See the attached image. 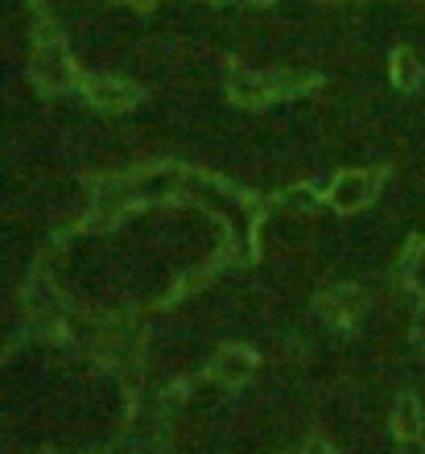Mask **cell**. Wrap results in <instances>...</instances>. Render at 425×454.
I'll return each instance as SVG.
<instances>
[{
  "mask_svg": "<svg viewBox=\"0 0 425 454\" xmlns=\"http://www.w3.org/2000/svg\"><path fill=\"white\" fill-rule=\"evenodd\" d=\"M376 194V178L372 174H339L331 186V207L334 211H359V207H367V199Z\"/></svg>",
  "mask_w": 425,
  "mask_h": 454,
  "instance_id": "6da1fadb",
  "label": "cell"
},
{
  "mask_svg": "<svg viewBox=\"0 0 425 454\" xmlns=\"http://www.w3.org/2000/svg\"><path fill=\"white\" fill-rule=\"evenodd\" d=\"M34 71H37V79H42V87H62L71 79V54H67V46L54 42V37H46V42L37 46Z\"/></svg>",
  "mask_w": 425,
  "mask_h": 454,
  "instance_id": "7a4b0ae2",
  "label": "cell"
},
{
  "mask_svg": "<svg viewBox=\"0 0 425 454\" xmlns=\"http://www.w3.org/2000/svg\"><path fill=\"white\" fill-rule=\"evenodd\" d=\"M87 99H91L95 108H132L137 104V91H132L124 79L116 74H91L87 79Z\"/></svg>",
  "mask_w": 425,
  "mask_h": 454,
  "instance_id": "3957f363",
  "label": "cell"
},
{
  "mask_svg": "<svg viewBox=\"0 0 425 454\" xmlns=\"http://www.w3.org/2000/svg\"><path fill=\"white\" fill-rule=\"evenodd\" d=\"M137 203V191H132V178H107L95 194V219H116L120 211H129Z\"/></svg>",
  "mask_w": 425,
  "mask_h": 454,
  "instance_id": "277c9868",
  "label": "cell"
},
{
  "mask_svg": "<svg viewBox=\"0 0 425 454\" xmlns=\"http://www.w3.org/2000/svg\"><path fill=\"white\" fill-rule=\"evenodd\" d=\"M177 186H182L177 169H149L141 178H132V191H137L141 203H166V199H174Z\"/></svg>",
  "mask_w": 425,
  "mask_h": 454,
  "instance_id": "5b68a950",
  "label": "cell"
},
{
  "mask_svg": "<svg viewBox=\"0 0 425 454\" xmlns=\"http://www.w3.org/2000/svg\"><path fill=\"white\" fill-rule=\"evenodd\" d=\"M269 96H272L269 74H252V71H236V74H232V99H236L240 108H260Z\"/></svg>",
  "mask_w": 425,
  "mask_h": 454,
  "instance_id": "8992f818",
  "label": "cell"
},
{
  "mask_svg": "<svg viewBox=\"0 0 425 454\" xmlns=\"http://www.w3.org/2000/svg\"><path fill=\"white\" fill-rule=\"evenodd\" d=\"M211 372L219 376V380H244L252 372V356L248 351H240V347H224L219 356H215Z\"/></svg>",
  "mask_w": 425,
  "mask_h": 454,
  "instance_id": "52a82bcc",
  "label": "cell"
},
{
  "mask_svg": "<svg viewBox=\"0 0 425 454\" xmlns=\"http://www.w3.org/2000/svg\"><path fill=\"white\" fill-rule=\"evenodd\" d=\"M392 74H397L401 87H417L421 83V62H417L413 54H397V59H392Z\"/></svg>",
  "mask_w": 425,
  "mask_h": 454,
  "instance_id": "ba28073f",
  "label": "cell"
},
{
  "mask_svg": "<svg viewBox=\"0 0 425 454\" xmlns=\"http://www.w3.org/2000/svg\"><path fill=\"white\" fill-rule=\"evenodd\" d=\"M397 430H401L405 438H417L421 421H417V405H413V401H401V409H397Z\"/></svg>",
  "mask_w": 425,
  "mask_h": 454,
  "instance_id": "9c48e42d",
  "label": "cell"
},
{
  "mask_svg": "<svg viewBox=\"0 0 425 454\" xmlns=\"http://www.w3.org/2000/svg\"><path fill=\"white\" fill-rule=\"evenodd\" d=\"M244 9H264V4H272V0H240Z\"/></svg>",
  "mask_w": 425,
  "mask_h": 454,
  "instance_id": "30bf717a",
  "label": "cell"
},
{
  "mask_svg": "<svg viewBox=\"0 0 425 454\" xmlns=\"http://www.w3.org/2000/svg\"><path fill=\"white\" fill-rule=\"evenodd\" d=\"M417 339H421V343H425V310L417 314Z\"/></svg>",
  "mask_w": 425,
  "mask_h": 454,
  "instance_id": "8fae6325",
  "label": "cell"
},
{
  "mask_svg": "<svg viewBox=\"0 0 425 454\" xmlns=\"http://www.w3.org/2000/svg\"><path fill=\"white\" fill-rule=\"evenodd\" d=\"M401 454H421V450H417V442H413V438H405V450Z\"/></svg>",
  "mask_w": 425,
  "mask_h": 454,
  "instance_id": "7c38bea8",
  "label": "cell"
},
{
  "mask_svg": "<svg viewBox=\"0 0 425 454\" xmlns=\"http://www.w3.org/2000/svg\"><path fill=\"white\" fill-rule=\"evenodd\" d=\"M124 4H132V9H145V4H153V0H124Z\"/></svg>",
  "mask_w": 425,
  "mask_h": 454,
  "instance_id": "4fadbf2b",
  "label": "cell"
}]
</instances>
